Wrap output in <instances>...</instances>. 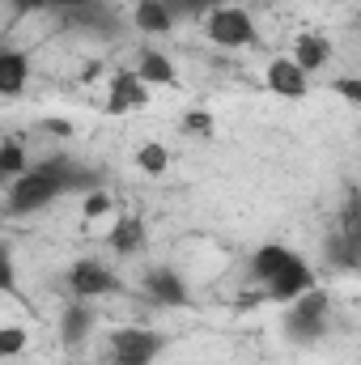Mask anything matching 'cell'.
Listing matches in <instances>:
<instances>
[{
  "label": "cell",
  "instance_id": "16",
  "mask_svg": "<svg viewBox=\"0 0 361 365\" xmlns=\"http://www.w3.org/2000/svg\"><path fill=\"white\" fill-rule=\"evenodd\" d=\"M30 81V56L26 51H4L0 56V93L4 98H17Z\"/></svg>",
  "mask_w": 361,
  "mask_h": 365
},
{
  "label": "cell",
  "instance_id": "6",
  "mask_svg": "<svg viewBox=\"0 0 361 365\" xmlns=\"http://www.w3.org/2000/svg\"><path fill=\"white\" fill-rule=\"evenodd\" d=\"M64 284H68V293H73L77 302H98V297H111V293L123 289L119 276L111 272L102 259H77V264L64 272Z\"/></svg>",
  "mask_w": 361,
  "mask_h": 365
},
{
  "label": "cell",
  "instance_id": "3",
  "mask_svg": "<svg viewBox=\"0 0 361 365\" xmlns=\"http://www.w3.org/2000/svg\"><path fill=\"white\" fill-rule=\"evenodd\" d=\"M56 17L68 30H86L93 38H119L123 34V17L115 13L111 0H64Z\"/></svg>",
  "mask_w": 361,
  "mask_h": 365
},
{
  "label": "cell",
  "instance_id": "20",
  "mask_svg": "<svg viewBox=\"0 0 361 365\" xmlns=\"http://www.w3.org/2000/svg\"><path fill=\"white\" fill-rule=\"evenodd\" d=\"M136 166H141L145 175H166V170H171V149L158 145V140H149V145L136 149Z\"/></svg>",
  "mask_w": 361,
  "mask_h": 365
},
{
  "label": "cell",
  "instance_id": "27",
  "mask_svg": "<svg viewBox=\"0 0 361 365\" xmlns=\"http://www.w3.org/2000/svg\"><path fill=\"white\" fill-rule=\"evenodd\" d=\"M340 230H345V234H349V238L361 247V200H353V204H349V212H345Z\"/></svg>",
  "mask_w": 361,
  "mask_h": 365
},
{
  "label": "cell",
  "instance_id": "26",
  "mask_svg": "<svg viewBox=\"0 0 361 365\" xmlns=\"http://www.w3.org/2000/svg\"><path fill=\"white\" fill-rule=\"evenodd\" d=\"M332 90L340 93L345 102H353V106H361V77H336V81H332Z\"/></svg>",
  "mask_w": 361,
  "mask_h": 365
},
{
  "label": "cell",
  "instance_id": "28",
  "mask_svg": "<svg viewBox=\"0 0 361 365\" xmlns=\"http://www.w3.org/2000/svg\"><path fill=\"white\" fill-rule=\"evenodd\" d=\"M0 289H4V293L17 289V268H13V255H9V251L0 255Z\"/></svg>",
  "mask_w": 361,
  "mask_h": 365
},
{
  "label": "cell",
  "instance_id": "21",
  "mask_svg": "<svg viewBox=\"0 0 361 365\" xmlns=\"http://www.w3.org/2000/svg\"><path fill=\"white\" fill-rule=\"evenodd\" d=\"M171 4V13L175 17H208L217 4H225V0H166Z\"/></svg>",
  "mask_w": 361,
  "mask_h": 365
},
{
  "label": "cell",
  "instance_id": "12",
  "mask_svg": "<svg viewBox=\"0 0 361 365\" xmlns=\"http://www.w3.org/2000/svg\"><path fill=\"white\" fill-rule=\"evenodd\" d=\"M310 289H315V272H310V264H306V259H302V264H293L285 276H276L272 284H264V293H268L272 302H285V306H289V302H298V297H302V293H310Z\"/></svg>",
  "mask_w": 361,
  "mask_h": 365
},
{
  "label": "cell",
  "instance_id": "11",
  "mask_svg": "<svg viewBox=\"0 0 361 365\" xmlns=\"http://www.w3.org/2000/svg\"><path fill=\"white\" fill-rule=\"evenodd\" d=\"M293 264H302L298 251H289V247H280V242H268V247H260V251L251 255V276H255L260 284H272L276 276H285Z\"/></svg>",
  "mask_w": 361,
  "mask_h": 365
},
{
  "label": "cell",
  "instance_id": "13",
  "mask_svg": "<svg viewBox=\"0 0 361 365\" xmlns=\"http://www.w3.org/2000/svg\"><path fill=\"white\" fill-rule=\"evenodd\" d=\"M175 21H179V17L171 13L166 0H136V9H132V26H136L141 34H171Z\"/></svg>",
  "mask_w": 361,
  "mask_h": 365
},
{
  "label": "cell",
  "instance_id": "22",
  "mask_svg": "<svg viewBox=\"0 0 361 365\" xmlns=\"http://www.w3.org/2000/svg\"><path fill=\"white\" fill-rule=\"evenodd\" d=\"M64 0H9L13 17H30V13H60Z\"/></svg>",
  "mask_w": 361,
  "mask_h": 365
},
{
  "label": "cell",
  "instance_id": "4",
  "mask_svg": "<svg viewBox=\"0 0 361 365\" xmlns=\"http://www.w3.org/2000/svg\"><path fill=\"white\" fill-rule=\"evenodd\" d=\"M204 34H208L217 47H255V43H260L255 17H251L243 4H217V9L204 17Z\"/></svg>",
  "mask_w": 361,
  "mask_h": 365
},
{
  "label": "cell",
  "instance_id": "29",
  "mask_svg": "<svg viewBox=\"0 0 361 365\" xmlns=\"http://www.w3.org/2000/svg\"><path fill=\"white\" fill-rule=\"evenodd\" d=\"M39 128H43L47 136H56V140H68V136H73V123H68V119H43Z\"/></svg>",
  "mask_w": 361,
  "mask_h": 365
},
{
  "label": "cell",
  "instance_id": "30",
  "mask_svg": "<svg viewBox=\"0 0 361 365\" xmlns=\"http://www.w3.org/2000/svg\"><path fill=\"white\" fill-rule=\"evenodd\" d=\"M353 26H357V30H361V13H357V21H353Z\"/></svg>",
  "mask_w": 361,
  "mask_h": 365
},
{
  "label": "cell",
  "instance_id": "14",
  "mask_svg": "<svg viewBox=\"0 0 361 365\" xmlns=\"http://www.w3.org/2000/svg\"><path fill=\"white\" fill-rule=\"evenodd\" d=\"M136 77H141L145 86H175V81H179L175 64H171L158 47H141V51H136Z\"/></svg>",
  "mask_w": 361,
  "mask_h": 365
},
{
  "label": "cell",
  "instance_id": "10",
  "mask_svg": "<svg viewBox=\"0 0 361 365\" xmlns=\"http://www.w3.org/2000/svg\"><path fill=\"white\" fill-rule=\"evenodd\" d=\"M264 81H268V90L280 93V98H306V93H310V73H306L293 56L272 60L268 73H264Z\"/></svg>",
  "mask_w": 361,
  "mask_h": 365
},
{
  "label": "cell",
  "instance_id": "1",
  "mask_svg": "<svg viewBox=\"0 0 361 365\" xmlns=\"http://www.w3.org/2000/svg\"><path fill=\"white\" fill-rule=\"evenodd\" d=\"M60 195H64V187L34 162L21 179H13L4 187V208H9V217H30V212H39L47 204H56Z\"/></svg>",
  "mask_w": 361,
  "mask_h": 365
},
{
  "label": "cell",
  "instance_id": "18",
  "mask_svg": "<svg viewBox=\"0 0 361 365\" xmlns=\"http://www.w3.org/2000/svg\"><path fill=\"white\" fill-rule=\"evenodd\" d=\"M93 327V306L90 302H73L64 314H60V340L64 344H81L86 336H90Z\"/></svg>",
  "mask_w": 361,
  "mask_h": 365
},
{
  "label": "cell",
  "instance_id": "24",
  "mask_svg": "<svg viewBox=\"0 0 361 365\" xmlns=\"http://www.w3.org/2000/svg\"><path fill=\"white\" fill-rule=\"evenodd\" d=\"M21 349H26V331H21V327H13V323H9V327H0V357H17Z\"/></svg>",
  "mask_w": 361,
  "mask_h": 365
},
{
  "label": "cell",
  "instance_id": "15",
  "mask_svg": "<svg viewBox=\"0 0 361 365\" xmlns=\"http://www.w3.org/2000/svg\"><path fill=\"white\" fill-rule=\"evenodd\" d=\"M293 60H298L306 73H319V68L332 60V43H327L323 34L306 30V34H298V38H293Z\"/></svg>",
  "mask_w": 361,
  "mask_h": 365
},
{
  "label": "cell",
  "instance_id": "23",
  "mask_svg": "<svg viewBox=\"0 0 361 365\" xmlns=\"http://www.w3.org/2000/svg\"><path fill=\"white\" fill-rule=\"evenodd\" d=\"M183 132L187 136H213V115L208 110H187L183 115Z\"/></svg>",
  "mask_w": 361,
  "mask_h": 365
},
{
  "label": "cell",
  "instance_id": "17",
  "mask_svg": "<svg viewBox=\"0 0 361 365\" xmlns=\"http://www.w3.org/2000/svg\"><path fill=\"white\" fill-rule=\"evenodd\" d=\"M323 255H327V264L336 268V272H357L361 268V247L345 234V230H336V234H327V242H323Z\"/></svg>",
  "mask_w": 361,
  "mask_h": 365
},
{
  "label": "cell",
  "instance_id": "19",
  "mask_svg": "<svg viewBox=\"0 0 361 365\" xmlns=\"http://www.w3.org/2000/svg\"><path fill=\"white\" fill-rule=\"evenodd\" d=\"M30 166H34V162H26L21 140H17V136H4V145H0V179H4V187L13 179H21Z\"/></svg>",
  "mask_w": 361,
  "mask_h": 365
},
{
  "label": "cell",
  "instance_id": "5",
  "mask_svg": "<svg viewBox=\"0 0 361 365\" xmlns=\"http://www.w3.org/2000/svg\"><path fill=\"white\" fill-rule=\"evenodd\" d=\"M166 349V336L153 327H119L111 336V361L115 365H153Z\"/></svg>",
  "mask_w": 361,
  "mask_h": 365
},
{
  "label": "cell",
  "instance_id": "7",
  "mask_svg": "<svg viewBox=\"0 0 361 365\" xmlns=\"http://www.w3.org/2000/svg\"><path fill=\"white\" fill-rule=\"evenodd\" d=\"M141 293L153 306H171V310H183L191 302V289H187L183 272H175L171 264H158V268H149V272L141 276Z\"/></svg>",
  "mask_w": 361,
  "mask_h": 365
},
{
  "label": "cell",
  "instance_id": "25",
  "mask_svg": "<svg viewBox=\"0 0 361 365\" xmlns=\"http://www.w3.org/2000/svg\"><path fill=\"white\" fill-rule=\"evenodd\" d=\"M81 212H86V217H106V212H111V195H106V191H102V187H98V191H86V204H81Z\"/></svg>",
  "mask_w": 361,
  "mask_h": 365
},
{
  "label": "cell",
  "instance_id": "2",
  "mask_svg": "<svg viewBox=\"0 0 361 365\" xmlns=\"http://www.w3.org/2000/svg\"><path fill=\"white\" fill-rule=\"evenodd\" d=\"M327 314H332V297H327V289L315 284L310 293H302L298 302H289V310H285V336L293 344H315L327 331Z\"/></svg>",
  "mask_w": 361,
  "mask_h": 365
},
{
  "label": "cell",
  "instance_id": "9",
  "mask_svg": "<svg viewBox=\"0 0 361 365\" xmlns=\"http://www.w3.org/2000/svg\"><path fill=\"white\" fill-rule=\"evenodd\" d=\"M106 247H111L119 259H136V255H145V247H149V230H145V221H141L136 212L115 217V225H111V234H106Z\"/></svg>",
  "mask_w": 361,
  "mask_h": 365
},
{
  "label": "cell",
  "instance_id": "8",
  "mask_svg": "<svg viewBox=\"0 0 361 365\" xmlns=\"http://www.w3.org/2000/svg\"><path fill=\"white\" fill-rule=\"evenodd\" d=\"M106 86H111V93H106V115H128V110H141L149 102V86L136 77V68H119Z\"/></svg>",
  "mask_w": 361,
  "mask_h": 365
}]
</instances>
